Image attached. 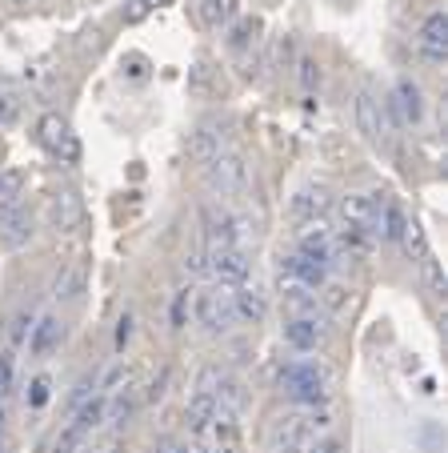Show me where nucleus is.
<instances>
[{"mask_svg": "<svg viewBox=\"0 0 448 453\" xmlns=\"http://www.w3.org/2000/svg\"><path fill=\"white\" fill-rule=\"evenodd\" d=\"M36 137H41V145L49 149L52 157H60L65 165L80 161V141L72 137V128H68V120L60 117V112H44L41 125H36Z\"/></svg>", "mask_w": 448, "mask_h": 453, "instance_id": "5", "label": "nucleus"}, {"mask_svg": "<svg viewBox=\"0 0 448 453\" xmlns=\"http://www.w3.org/2000/svg\"><path fill=\"white\" fill-rule=\"evenodd\" d=\"M153 4H156V0H133V9H128V20H140L144 12L153 9Z\"/></svg>", "mask_w": 448, "mask_h": 453, "instance_id": "32", "label": "nucleus"}, {"mask_svg": "<svg viewBox=\"0 0 448 453\" xmlns=\"http://www.w3.org/2000/svg\"><path fill=\"white\" fill-rule=\"evenodd\" d=\"M216 418H220L216 397H209V394H193V397H188L185 421H188V429H193V437H204V434H209V429L216 426Z\"/></svg>", "mask_w": 448, "mask_h": 453, "instance_id": "13", "label": "nucleus"}, {"mask_svg": "<svg viewBox=\"0 0 448 453\" xmlns=\"http://www.w3.org/2000/svg\"><path fill=\"white\" fill-rule=\"evenodd\" d=\"M80 217H85V209H80V201L72 197V193H60V197L52 201V225H57V229H77Z\"/></svg>", "mask_w": 448, "mask_h": 453, "instance_id": "19", "label": "nucleus"}, {"mask_svg": "<svg viewBox=\"0 0 448 453\" xmlns=\"http://www.w3.org/2000/svg\"><path fill=\"white\" fill-rule=\"evenodd\" d=\"M188 153L209 165L216 153H224V133H216V125H201L193 133V141H188Z\"/></svg>", "mask_w": 448, "mask_h": 453, "instance_id": "17", "label": "nucleus"}, {"mask_svg": "<svg viewBox=\"0 0 448 453\" xmlns=\"http://www.w3.org/2000/svg\"><path fill=\"white\" fill-rule=\"evenodd\" d=\"M209 185H212V193H220V197H237V193H245L248 188V165H245V157L240 153H216L209 161Z\"/></svg>", "mask_w": 448, "mask_h": 453, "instance_id": "4", "label": "nucleus"}, {"mask_svg": "<svg viewBox=\"0 0 448 453\" xmlns=\"http://www.w3.org/2000/svg\"><path fill=\"white\" fill-rule=\"evenodd\" d=\"M280 389L292 397L300 410H316V405L329 402V389H324V373L313 361H292V365L280 369Z\"/></svg>", "mask_w": 448, "mask_h": 453, "instance_id": "2", "label": "nucleus"}, {"mask_svg": "<svg viewBox=\"0 0 448 453\" xmlns=\"http://www.w3.org/2000/svg\"><path fill=\"white\" fill-rule=\"evenodd\" d=\"M161 453H193V449H185V445H164Z\"/></svg>", "mask_w": 448, "mask_h": 453, "instance_id": "35", "label": "nucleus"}, {"mask_svg": "<svg viewBox=\"0 0 448 453\" xmlns=\"http://www.w3.org/2000/svg\"><path fill=\"white\" fill-rule=\"evenodd\" d=\"M337 209L348 229H361V233H368V237H376V225H381V201L376 197H368V193H348V197H340Z\"/></svg>", "mask_w": 448, "mask_h": 453, "instance_id": "9", "label": "nucleus"}, {"mask_svg": "<svg viewBox=\"0 0 448 453\" xmlns=\"http://www.w3.org/2000/svg\"><path fill=\"white\" fill-rule=\"evenodd\" d=\"M256 33H261V20H240L237 28H232V36H229V44L232 49H248V44H256Z\"/></svg>", "mask_w": 448, "mask_h": 453, "instance_id": "26", "label": "nucleus"}, {"mask_svg": "<svg viewBox=\"0 0 448 453\" xmlns=\"http://www.w3.org/2000/svg\"><path fill=\"white\" fill-rule=\"evenodd\" d=\"M324 337H329V326L316 317V309H305V313H296L292 321H285V342L292 345V349H300V353L316 349Z\"/></svg>", "mask_w": 448, "mask_h": 453, "instance_id": "10", "label": "nucleus"}, {"mask_svg": "<svg viewBox=\"0 0 448 453\" xmlns=\"http://www.w3.org/2000/svg\"><path fill=\"white\" fill-rule=\"evenodd\" d=\"M196 317H201V326L209 334H229L237 326V301H232V289L229 285H216V289H204L196 297Z\"/></svg>", "mask_w": 448, "mask_h": 453, "instance_id": "3", "label": "nucleus"}, {"mask_svg": "<svg viewBox=\"0 0 448 453\" xmlns=\"http://www.w3.org/2000/svg\"><path fill=\"white\" fill-rule=\"evenodd\" d=\"M416 49H421V57L432 60V65H440V60H444V52H448V17H444V12H432V17L421 25Z\"/></svg>", "mask_w": 448, "mask_h": 453, "instance_id": "12", "label": "nucleus"}, {"mask_svg": "<svg viewBox=\"0 0 448 453\" xmlns=\"http://www.w3.org/2000/svg\"><path fill=\"white\" fill-rule=\"evenodd\" d=\"M25 201V173L20 169H0V213L20 209Z\"/></svg>", "mask_w": 448, "mask_h": 453, "instance_id": "18", "label": "nucleus"}, {"mask_svg": "<svg viewBox=\"0 0 448 453\" xmlns=\"http://www.w3.org/2000/svg\"><path fill=\"white\" fill-rule=\"evenodd\" d=\"M353 117H356V128L364 133V141H372V145H381V141L389 137V120H384V104H381V96L372 93V88H361V93H356Z\"/></svg>", "mask_w": 448, "mask_h": 453, "instance_id": "8", "label": "nucleus"}, {"mask_svg": "<svg viewBox=\"0 0 448 453\" xmlns=\"http://www.w3.org/2000/svg\"><path fill=\"white\" fill-rule=\"evenodd\" d=\"M128 334H133V317H125V321H120V329H117V345H120V349H125Z\"/></svg>", "mask_w": 448, "mask_h": 453, "instance_id": "33", "label": "nucleus"}, {"mask_svg": "<svg viewBox=\"0 0 448 453\" xmlns=\"http://www.w3.org/2000/svg\"><path fill=\"white\" fill-rule=\"evenodd\" d=\"M20 93L12 85H0V125H12V120L20 117Z\"/></svg>", "mask_w": 448, "mask_h": 453, "instance_id": "25", "label": "nucleus"}, {"mask_svg": "<svg viewBox=\"0 0 448 453\" xmlns=\"http://www.w3.org/2000/svg\"><path fill=\"white\" fill-rule=\"evenodd\" d=\"M185 273L188 277L209 273V253H204V245H196V249H188V253H185Z\"/></svg>", "mask_w": 448, "mask_h": 453, "instance_id": "27", "label": "nucleus"}, {"mask_svg": "<svg viewBox=\"0 0 448 453\" xmlns=\"http://www.w3.org/2000/svg\"><path fill=\"white\" fill-rule=\"evenodd\" d=\"M72 289H80V277L77 273L57 277V297H72Z\"/></svg>", "mask_w": 448, "mask_h": 453, "instance_id": "31", "label": "nucleus"}, {"mask_svg": "<svg viewBox=\"0 0 448 453\" xmlns=\"http://www.w3.org/2000/svg\"><path fill=\"white\" fill-rule=\"evenodd\" d=\"M397 241L405 245V253L413 257L416 265H421L424 257H429V241H424V229H421L416 221H405V229H400V237H397Z\"/></svg>", "mask_w": 448, "mask_h": 453, "instance_id": "21", "label": "nucleus"}, {"mask_svg": "<svg viewBox=\"0 0 448 453\" xmlns=\"http://www.w3.org/2000/svg\"><path fill=\"white\" fill-rule=\"evenodd\" d=\"M65 337V329H60V321H52V317H41V326H36L33 334V353H49L52 345Z\"/></svg>", "mask_w": 448, "mask_h": 453, "instance_id": "22", "label": "nucleus"}, {"mask_svg": "<svg viewBox=\"0 0 448 453\" xmlns=\"http://www.w3.org/2000/svg\"><path fill=\"white\" fill-rule=\"evenodd\" d=\"M329 305H345V289H340V285H329Z\"/></svg>", "mask_w": 448, "mask_h": 453, "instance_id": "34", "label": "nucleus"}, {"mask_svg": "<svg viewBox=\"0 0 448 453\" xmlns=\"http://www.w3.org/2000/svg\"><path fill=\"white\" fill-rule=\"evenodd\" d=\"M321 434H329V413L324 410H296V413H285V418L272 421L269 441H272V449L288 453L292 445L308 441V437H321Z\"/></svg>", "mask_w": 448, "mask_h": 453, "instance_id": "1", "label": "nucleus"}, {"mask_svg": "<svg viewBox=\"0 0 448 453\" xmlns=\"http://www.w3.org/2000/svg\"><path fill=\"white\" fill-rule=\"evenodd\" d=\"M232 301H237V317H245V321H261L264 317V297L256 289H248V285H237Z\"/></svg>", "mask_w": 448, "mask_h": 453, "instance_id": "20", "label": "nucleus"}, {"mask_svg": "<svg viewBox=\"0 0 448 453\" xmlns=\"http://www.w3.org/2000/svg\"><path fill=\"white\" fill-rule=\"evenodd\" d=\"M288 453H345V445H340L332 434H321V437H308V441L292 445Z\"/></svg>", "mask_w": 448, "mask_h": 453, "instance_id": "24", "label": "nucleus"}, {"mask_svg": "<svg viewBox=\"0 0 448 453\" xmlns=\"http://www.w3.org/2000/svg\"><path fill=\"white\" fill-rule=\"evenodd\" d=\"M392 104H397V112H400V120H405V125H416V120L424 117V96H421V88H416L408 77H405V81H397Z\"/></svg>", "mask_w": 448, "mask_h": 453, "instance_id": "15", "label": "nucleus"}, {"mask_svg": "<svg viewBox=\"0 0 448 453\" xmlns=\"http://www.w3.org/2000/svg\"><path fill=\"white\" fill-rule=\"evenodd\" d=\"M12 373H17L12 353H0V394H9V389H12Z\"/></svg>", "mask_w": 448, "mask_h": 453, "instance_id": "29", "label": "nucleus"}, {"mask_svg": "<svg viewBox=\"0 0 448 453\" xmlns=\"http://www.w3.org/2000/svg\"><path fill=\"white\" fill-rule=\"evenodd\" d=\"M17 4H33V0H17Z\"/></svg>", "mask_w": 448, "mask_h": 453, "instance_id": "36", "label": "nucleus"}, {"mask_svg": "<svg viewBox=\"0 0 448 453\" xmlns=\"http://www.w3.org/2000/svg\"><path fill=\"white\" fill-rule=\"evenodd\" d=\"M204 4V20H209L212 28L229 25L232 17H237V0H201Z\"/></svg>", "mask_w": 448, "mask_h": 453, "instance_id": "23", "label": "nucleus"}, {"mask_svg": "<svg viewBox=\"0 0 448 453\" xmlns=\"http://www.w3.org/2000/svg\"><path fill=\"white\" fill-rule=\"evenodd\" d=\"M209 253V273L216 277V285H237L248 281V253L240 245H220V249H204Z\"/></svg>", "mask_w": 448, "mask_h": 453, "instance_id": "6", "label": "nucleus"}, {"mask_svg": "<svg viewBox=\"0 0 448 453\" xmlns=\"http://www.w3.org/2000/svg\"><path fill=\"white\" fill-rule=\"evenodd\" d=\"M0 241L9 249H20L33 241V217L25 209H9V213H0Z\"/></svg>", "mask_w": 448, "mask_h": 453, "instance_id": "14", "label": "nucleus"}, {"mask_svg": "<svg viewBox=\"0 0 448 453\" xmlns=\"http://www.w3.org/2000/svg\"><path fill=\"white\" fill-rule=\"evenodd\" d=\"M329 193L324 188H300L292 197V217H300V221H321L324 213H329Z\"/></svg>", "mask_w": 448, "mask_h": 453, "instance_id": "16", "label": "nucleus"}, {"mask_svg": "<svg viewBox=\"0 0 448 453\" xmlns=\"http://www.w3.org/2000/svg\"><path fill=\"white\" fill-rule=\"evenodd\" d=\"M49 385H52V381H49V377H44V373H41V377H36V381H33V397H28V402H33L36 410H41V405L49 402Z\"/></svg>", "mask_w": 448, "mask_h": 453, "instance_id": "30", "label": "nucleus"}, {"mask_svg": "<svg viewBox=\"0 0 448 453\" xmlns=\"http://www.w3.org/2000/svg\"><path fill=\"white\" fill-rule=\"evenodd\" d=\"M300 85L313 93L316 85H321V69H316V60L313 57H300Z\"/></svg>", "mask_w": 448, "mask_h": 453, "instance_id": "28", "label": "nucleus"}, {"mask_svg": "<svg viewBox=\"0 0 448 453\" xmlns=\"http://www.w3.org/2000/svg\"><path fill=\"white\" fill-rule=\"evenodd\" d=\"M201 221H204V249H220V245H240V217L229 213L220 205H204L201 209Z\"/></svg>", "mask_w": 448, "mask_h": 453, "instance_id": "7", "label": "nucleus"}, {"mask_svg": "<svg viewBox=\"0 0 448 453\" xmlns=\"http://www.w3.org/2000/svg\"><path fill=\"white\" fill-rule=\"evenodd\" d=\"M280 277H288V281H296L300 289H324V281H329V265H321V261H313V257L305 253H292L280 261Z\"/></svg>", "mask_w": 448, "mask_h": 453, "instance_id": "11", "label": "nucleus"}]
</instances>
